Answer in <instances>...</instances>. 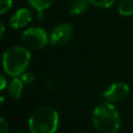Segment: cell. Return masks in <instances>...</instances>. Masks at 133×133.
<instances>
[{"mask_svg": "<svg viewBox=\"0 0 133 133\" xmlns=\"http://www.w3.org/2000/svg\"><path fill=\"white\" fill-rule=\"evenodd\" d=\"M77 133H90L88 131H80V132H77Z\"/></svg>", "mask_w": 133, "mask_h": 133, "instance_id": "19", "label": "cell"}, {"mask_svg": "<svg viewBox=\"0 0 133 133\" xmlns=\"http://www.w3.org/2000/svg\"><path fill=\"white\" fill-rule=\"evenodd\" d=\"M28 2L37 11L38 19H41L43 18V11L49 8L53 4L54 0H28Z\"/></svg>", "mask_w": 133, "mask_h": 133, "instance_id": "10", "label": "cell"}, {"mask_svg": "<svg viewBox=\"0 0 133 133\" xmlns=\"http://www.w3.org/2000/svg\"><path fill=\"white\" fill-rule=\"evenodd\" d=\"M8 123L4 117L0 118V133H8Z\"/></svg>", "mask_w": 133, "mask_h": 133, "instance_id": "15", "label": "cell"}, {"mask_svg": "<svg viewBox=\"0 0 133 133\" xmlns=\"http://www.w3.org/2000/svg\"><path fill=\"white\" fill-rule=\"evenodd\" d=\"M118 14L123 17H130L133 15V0H121L117 5Z\"/></svg>", "mask_w": 133, "mask_h": 133, "instance_id": "11", "label": "cell"}, {"mask_svg": "<svg viewBox=\"0 0 133 133\" xmlns=\"http://www.w3.org/2000/svg\"><path fill=\"white\" fill-rule=\"evenodd\" d=\"M14 133H28V132H26V131H16V132H14Z\"/></svg>", "mask_w": 133, "mask_h": 133, "instance_id": "18", "label": "cell"}, {"mask_svg": "<svg viewBox=\"0 0 133 133\" xmlns=\"http://www.w3.org/2000/svg\"><path fill=\"white\" fill-rule=\"evenodd\" d=\"M89 4L99 7V8H109L113 6L115 3V0H87Z\"/></svg>", "mask_w": 133, "mask_h": 133, "instance_id": "12", "label": "cell"}, {"mask_svg": "<svg viewBox=\"0 0 133 133\" xmlns=\"http://www.w3.org/2000/svg\"><path fill=\"white\" fill-rule=\"evenodd\" d=\"M20 78L22 79V81L24 82V84H31V83L34 81V75H33V73L27 72V71H25V72L21 75Z\"/></svg>", "mask_w": 133, "mask_h": 133, "instance_id": "14", "label": "cell"}, {"mask_svg": "<svg viewBox=\"0 0 133 133\" xmlns=\"http://www.w3.org/2000/svg\"><path fill=\"white\" fill-rule=\"evenodd\" d=\"M89 2L87 0H75L69 6V14L71 16H80L84 14L88 8Z\"/></svg>", "mask_w": 133, "mask_h": 133, "instance_id": "9", "label": "cell"}, {"mask_svg": "<svg viewBox=\"0 0 133 133\" xmlns=\"http://www.w3.org/2000/svg\"><path fill=\"white\" fill-rule=\"evenodd\" d=\"M12 6V0H0V14L3 15Z\"/></svg>", "mask_w": 133, "mask_h": 133, "instance_id": "13", "label": "cell"}, {"mask_svg": "<svg viewBox=\"0 0 133 133\" xmlns=\"http://www.w3.org/2000/svg\"><path fill=\"white\" fill-rule=\"evenodd\" d=\"M0 79H1V83H0V89L1 90H3L7 85H8V83H7V81H6V79H5V77H4V75L2 74L1 76H0Z\"/></svg>", "mask_w": 133, "mask_h": 133, "instance_id": "16", "label": "cell"}, {"mask_svg": "<svg viewBox=\"0 0 133 133\" xmlns=\"http://www.w3.org/2000/svg\"><path fill=\"white\" fill-rule=\"evenodd\" d=\"M0 27H1V34H0V37L2 38L3 35H4V32H5V27H4V23H3V22H0Z\"/></svg>", "mask_w": 133, "mask_h": 133, "instance_id": "17", "label": "cell"}, {"mask_svg": "<svg viewBox=\"0 0 133 133\" xmlns=\"http://www.w3.org/2000/svg\"><path fill=\"white\" fill-rule=\"evenodd\" d=\"M91 122L98 133H118L121 129L119 113L113 103L107 101L95 107Z\"/></svg>", "mask_w": 133, "mask_h": 133, "instance_id": "1", "label": "cell"}, {"mask_svg": "<svg viewBox=\"0 0 133 133\" xmlns=\"http://www.w3.org/2000/svg\"><path fill=\"white\" fill-rule=\"evenodd\" d=\"M30 52L25 46H11L7 48L2 56L4 72L11 77L21 76L30 62Z\"/></svg>", "mask_w": 133, "mask_h": 133, "instance_id": "2", "label": "cell"}, {"mask_svg": "<svg viewBox=\"0 0 133 133\" xmlns=\"http://www.w3.org/2000/svg\"><path fill=\"white\" fill-rule=\"evenodd\" d=\"M32 20V11L28 7H21L15 11L9 19V25L14 29H19L27 26Z\"/></svg>", "mask_w": 133, "mask_h": 133, "instance_id": "7", "label": "cell"}, {"mask_svg": "<svg viewBox=\"0 0 133 133\" xmlns=\"http://www.w3.org/2000/svg\"><path fill=\"white\" fill-rule=\"evenodd\" d=\"M24 89V82L21 78L14 77V79L7 85V95L12 100H18L23 94Z\"/></svg>", "mask_w": 133, "mask_h": 133, "instance_id": "8", "label": "cell"}, {"mask_svg": "<svg viewBox=\"0 0 133 133\" xmlns=\"http://www.w3.org/2000/svg\"><path fill=\"white\" fill-rule=\"evenodd\" d=\"M73 27L69 23H60L56 25L49 34V43L52 46L60 47L68 44L73 37Z\"/></svg>", "mask_w": 133, "mask_h": 133, "instance_id": "5", "label": "cell"}, {"mask_svg": "<svg viewBox=\"0 0 133 133\" xmlns=\"http://www.w3.org/2000/svg\"><path fill=\"white\" fill-rule=\"evenodd\" d=\"M59 124L58 112L50 106L39 107L28 119L30 133H55Z\"/></svg>", "mask_w": 133, "mask_h": 133, "instance_id": "3", "label": "cell"}, {"mask_svg": "<svg viewBox=\"0 0 133 133\" xmlns=\"http://www.w3.org/2000/svg\"><path fill=\"white\" fill-rule=\"evenodd\" d=\"M22 43L30 50H41L49 43V35L42 27H30L23 31Z\"/></svg>", "mask_w": 133, "mask_h": 133, "instance_id": "4", "label": "cell"}, {"mask_svg": "<svg viewBox=\"0 0 133 133\" xmlns=\"http://www.w3.org/2000/svg\"><path fill=\"white\" fill-rule=\"evenodd\" d=\"M130 92V87L125 82H114L110 84L104 91L103 98L110 103H117L125 100Z\"/></svg>", "mask_w": 133, "mask_h": 133, "instance_id": "6", "label": "cell"}]
</instances>
